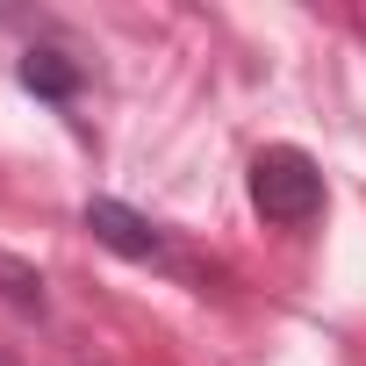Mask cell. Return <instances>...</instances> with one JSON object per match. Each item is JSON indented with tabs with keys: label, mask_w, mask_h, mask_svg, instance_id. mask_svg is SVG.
<instances>
[{
	"label": "cell",
	"mask_w": 366,
	"mask_h": 366,
	"mask_svg": "<svg viewBox=\"0 0 366 366\" xmlns=\"http://www.w3.org/2000/svg\"><path fill=\"white\" fill-rule=\"evenodd\" d=\"M252 202H259V216L280 223V230L316 223V216H323V172H316V158L295 151V144H266V151L252 158Z\"/></svg>",
	"instance_id": "1"
},
{
	"label": "cell",
	"mask_w": 366,
	"mask_h": 366,
	"mask_svg": "<svg viewBox=\"0 0 366 366\" xmlns=\"http://www.w3.org/2000/svg\"><path fill=\"white\" fill-rule=\"evenodd\" d=\"M86 230H94V244H108L115 259H137V266H172L165 237H158L137 209H122V202H86Z\"/></svg>",
	"instance_id": "2"
},
{
	"label": "cell",
	"mask_w": 366,
	"mask_h": 366,
	"mask_svg": "<svg viewBox=\"0 0 366 366\" xmlns=\"http://www.w3.org/2000/svg\"><path fill=\"white\" fill-rule=\"evenodd\" d=\"M22 86L44 94V101H72V94H79V65H72L65 51H29V58H22Z\"/></svg>",
	"instance_id": "3"
},
{
	"label": "cell",
	"mask_w": 366,
	"mask_h": 366,
	"mask_svg": "<svg viewBox=\"0 0 366 366\" xmlns=\"http://www.w3.org/2000/svg\"><path fill=\"white\" fill-rule=\"evenodd\" d=\"M0 295H8L15 309H44V280H36L22 259H8V252H0Z\"/></svg>",
	"instance_id": "4"
}]
</instances>
